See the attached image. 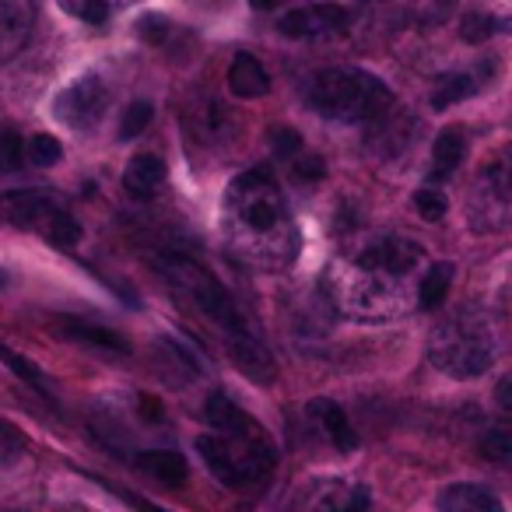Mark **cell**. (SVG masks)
<instances>
[{"label": "cell", "instance_id": "cell-1", "mask_svg": "<svg viewBox=\"0 0 512 512\" xmlns=\"http://www.w3.org/2000/svg\"><path fill=\"white\" fill-rule=\"evenodd\" d=\"M225 218L232 239L256 264H288L299 253V228L288 214L285 193L267 169H249L228 186Z\"/></svg>", "mask_w": 512, "mask_h": 512}, {"label": "cell", "instance_id": "cell-2", "mask_svg": "<svg viewBox=\"0 0 512 512\" xmlns=\"http://www.w3.org/2000/svg\"><path fill=\"white\" fill-rule=\"evenodd\" d=\"M421 260H425V249L404 235L372 242L355 260V288L344 299V309L362 320H386L393 313H404L411 306L404 285Z\"/></svg>", "mask_w": 512, "mask_h": 512}, {"label": "cell", "instance_id": "cell-3", "mask_svg": "<svg viewBox=\"0 0 512 512\" xmlns=\"http://www.w3.org/2000/svg\"><path fill=\"white\" fill-rule=\"evenodd\" d=\"M309 106L334 123H372L393 109V92L376 74L358 67L323 71L309 85Z\"/></svg>", "mask_w": 512, "mask_h": 512}, {"label": "cell", "instance_id": "cell-4", "mask_svg": "<svg viewBox=\"0 0 512 512\" xmlns=\"http://www.w3.org/2000/svg\"><path fill=\"white\" fill-rule=\"evenodd\" d=\"M428 358L435 369L453 379H474L495 362V337L491 323L477 309H460L456 316L442 320L428 337Z\"/></svg>", "mask_w": 512, "mask_h": 512}, {"label": "cell", "instance_id": "cell-5", "mask_svg": "<svg viewBox=\"0 0 512 512\" xmlns=\"http://www.w3.org/2000/svg\"><path fill=\"white\" fill-rule=\"evenodd\" d=\"M158 271L172 281V288H179L183 299H190L193 309H200L207 320L218 323L228 337L249 334V323H246V316H242V309L235 306L232 295H228V288L221 285L207 267H200V264H193V260H186V256L172 253V256H162Z\"/></svg>", "mask_w": 512, "mask_h": 512}, {"label": "cell", "instance_id": "cell-6", "mask_svg": "<svg viewBox=\"0 0 512 512\" xmlns=\"http://www.w3.org/2000/svg\"><path fill=\"white\" fill-rule=\"evenodd\" d=\"M0 218H8L18 228H36L53 246H78L81 221L64 211L53 193L46 190H15L0 197Z\"/></svg>", "mask_w": 512, "mask_h": 512}, {"label": "cell", "instance_id": "cell-7", "mask_svg": "<svg viewBox=\"0 0 512 512\" xmlns=\"http://www.w3.org/2000/svg\"><path fill=\"white\" fill-rule=\"evenodd\" d=\"M106 106H109V88L102 85L99 74H85V78H78L74 85H67L64 92L57 95L53 113H57V120H64L67 127L85 130L102 120Z\"/></svg>", "mask_w": 512, "mask_h": 512}, {"label": "cell", "instance_id": "cell-8", "mask_svg": "<svg viewBox=\"0 0 512 512\" xmlns=\"http://www.w3.org/2000/svg\"><path fill=\"white\" fill-rule=\"evenodd\" d=\"M348 11L341 4H306V8L288 11L278 22V29L292 39H320L330 32H344L348 29Z\"/></svg>", "mask_w": 512, "mask_h": 512}, {"label": "cell", "instance_id": "cell-9", "mask_svg": "<svg viewBox=\"0 0 512 512\" xmlns=\"http://www.w3.org/2000/svg\"><path fill=\"white\" fill-rule=\"evenodd\" d=\"M32 0H0V60L15 57L32 32Z\"/></svg>", "mask_w": 512, "mask_h": 512}, {"label": "cell", "instance_id": "cell-10", "mask_svg": "<svg viewBox=\"0 0 512 512\" xmlns=\"http://www.w3.org/2000/svg\"><path fill=\"white\" fill-rule=\"evenodd\" d=\"M53 334L67 337V341H78V344H88V348H99V351H116V355H130V341L123 334L109 327H99V323H88V320H78V316H60Z\"/></svg>", "mask_w": 512, "mask_h": 512}, {"label": "cell", "instance_id": "cell-11", "mask_svg": "<svg viewBox=\"0 0 512 512\" xmlns=\"http://www.w3.org/2000/svg\"><path fill=\"white\" fill-rule=\"evenodd\" d=\"M228 351H232V362L246 372L253 383H264L271 386L274 383V358L267 355V348L260 344V337L249 330V334H239V337H228Z\"/></svg>", "mask_w": 512, "mask_h": 512}, {"label": "cell", "instance_id": "cell-12", "mask_svg": "<svg viewBox=\"0 0 512 512\" xmlns=\"http://www.w3.org/2000/svg\"><path fill=\"white\" fill-rule=\"evenodd\" d=\"M228 88L239 99H264L271 92V74L264 71V64L249 53H235L232 67H228Z\"/></svg>", "mask_w": 512, "mask_h": 512}, {"label": "cell", "instance_id": "cell-13", "mask_svg": "<svg viewBox=\"0 0 512 512\" xmlns=\"http://www.w3.org/2000/svg\"><path fill=\"white\" fill-rule=\"evenodd\" d=\"M165 183V162L158 155H134L123 172V186H127L130 197L137 200H148L162 190Z\"/></svg>", "mask_w": 512, "mask_h": 512}, {"label": "cell", "instance_id": "cell-14", "mask_svg": "<svg viewBox=\"0 0 512 512\" xmlns=\"http://www.w3.org/2000/svg\"><path fill=\"white\" fill-rule=\"evenodd\" d=\"M439 512H505V509L481 484H449L439 495Z\"/></svg>", "mask_w": 512, "mask_h": 512}, {"label": "cell", "instance_id": "cell-15", "mask_svg": "<svg viewBox=\"0 0 512 512\" xmlns=\"http://www.w3.org/2000/svg\"><path fill=\"white\" fill-rule=\"evenodd\" d=\"M197 453H200V460L207 463V470H211L225 488H242L239 463H235V456H232V449H228L225 439H218V435H200Z\"/></svg>", "mask_w": 512, "mask_h": 512}, {"label": "cell", "instance_id": "cell-16", "mask_svg": "<svg viewBox=\"0 0 512 512\" xmlns=\"http://www.w3.org/2000/svg\"><path fill=\"white\" fill-rule=\"evenodd\" d=\"M309 414L320 421L323 432H327V439L334 442L337 449H344V453H348V449L358 446V435H355V428H351L348 414L341 411V404L320 397V400H313V404H309Z\"/></svg>", "mask_w": 512, "mask_h": 512}, {"label": "cell", "instance_id": "cell-17", "mask_svg": "<svg viewBox=\"0 0 512 512\" xmlns=\"http://www.w3.org/2000/svg\"><path fill=\"white\" fill-rule=\"evenodd\" d=\"M463 155H467V141H463L460 130H442L432 144V172H428V179L432 183H446L463 165Z\"/></svg>", "mask_w": 512, "mask_h": 512}, {"label": "cell", "instance_id": "cell-18", "mask_svg": "<svg viewBox=\"0 0 512 512\" xmlns=\"http://www.w3.org/2000/svg\"><path fill=\"white\" fill-rule=\"evenodd\" d=\"M137 467L144 470V474H151L155 481L169 484V488H179V484H186V460L176 453V449H148V453L137 456Z\"/></svg>", "mask_w": 512, "mask_h": 512}, {"label": "cell", "instance_id": "cell-19", "mask_svg": "<svg viewBox=\"0 0 512 512\" xmlns=\"http://www.w3.org/2000/svg\"><path fill=\"white\" fill-rule=\"evenodd\" d=\"M481 193L495 207H512V148H505L502 155L484 169Z\"/></svg>", "mask_w": 512, "mask_h": 512}, {"label": "cell", "instance_id": "cell-20", "mask_svg": "<svg viewBox=\"0 0 512 512\" xmlns=\"http://www.w3.org/2000/svg\"><path fill=\"white\" fill-rule=\"evenodd\" d=\"M453 264L449 260H439V264H432L425 271V278H421L418 285V306L421 309H439L442 302H446L449 288H453Z\"/></svg>", "mask_w": 512, "mask_h": 512}, {"label": "cell", "instance_id": "cell-21", "mask_svg": "<svg viewBox=\"0 0 512 512\" xmlns=\"http://www.w3.org/2000/svg\"><path fill=\"white\" fill-rule=\"evenodd\" d=\"M57 4L67 11V15L78 18V22H85V25H106L109 18L116 15V11L130 8V4H137V0H57Z\"/></svg>", "mask_w": 512, "mask_h": 512}, {"label": "cell", "instance_id": "cell-22", "mask_svg": "<svg viewBox=\"0 0 512 512\" xmlns=\"http://www.w3.org/2000/svg\"><path fill=\"white\" fill-rule=\"evenodd\" d=\"M498 32H512V18H495V15H488V11H474V15H467L460 22V36H463V43H470V46L488 43Z\"/></svg>", "mask_w": 512, "mask_h": 512}, {"label": "cell", "instance_id": "cell-23", "mask_svg": "<svg viewBox=\"0 0 512 512\" xmlns=\"http://www.w3.org/2000/svg\"><path fill=\"white\" fill-rule=\"evenodd\" d=\"M204 414H207V421H211L218 432H235V428L242 425V421L249 418L246 411H242L239 404H235L228 393H221V390H214L211 397H207V404H204Z\"/></svg>", "mask_w": 512, "mask_h": 512}, {"label": "cell", "instance_id": "cell-24", "mask_svg": "<svg viewBox=\"0 0 512 512\" xmlns=\"http://www.w3.org/2000/svg\"><path fill=\"white\" fill-rule=\"evenodd\" d=\"M474 92H477L474 74H446V78H439V85L432 92V109H449L456 102L470 99Z\"/></svg>", "mask_w": 512, "mask_h": 512}, {"label": "cell", "instance_id": "cell-25", "mask_svg": "<svg viewBox=\"0 0 512 512\" xmlns=\"http://www.w3.org/2000/svg\"><path fill=\"white\" fill-rule=\"evenodd\" d=\"M369 505H372L369 488H362V484H351V488L330 491V495L316 505V512H369Z\"/></svg>", "mask_w": 512, "mask_h": 512}, {"label": "cell", "instance_id": "cell-26", "mask_svg": "<svg viewBox=\"0 0 512 512\" xmlns=\"http://www.w3.org/2000/svg\"><path fill=\"white\" fill-rule=\"evenodd\" d=\"M484 460L491 463H509L512 460V428L509 425H498V428H488L477 442Z\"/></svg>", "mask_w": 512, "mask_h": 512}, {"label": "cell", "instance_id": "cell-27", "mask_svg": "<svg viewBox=\"0 0 512 512\" xmlns=\"http://www.w3.org/2000/svg\"><path fill=\"white\" fill-rule=\"evenodd\" d=\"M25 158H29L32 165H39V169H50V165H57L60 158H64V144L50 134H36L25 144Z\"/></svg>", "mask_w": 512, "mask_h": 512}, {"label": "cell", "instance_id": "cell-28", "mask_svg": "<svg viewBox=\"0 0 512 512\" xmlns=\"http://www.w3.org/2000/svg\"><path fill=\"white\" fill-rule=\"evenodd\" d=\"M151 116H155V106H151L148 99L130 102L127 113H123V120H120V137H123V141H134V137H141L144 130H148Z\"/></svg>", "mask_w": 512, "mask_h": 512}, {"label": "cell", "instance_id": "cell-29", "mask_svg": "<svg viewBox=\"0 0 512 512\" xmlns=\"http://www.w3.org/2000/svg\"><path fill=\"white\" fill-rule=\"evenodd\" d=\"M0 362H4V365H11V369H15L18 376L25 379V383H32V386H36V390L43 393V397H53V390H50V383H46V376L36 369V365L29 362V358L15 355V351H11V348H4V344H0Z\"/></svg>", "mask_w": 512, "mask_h": 512}, {"label": "cell", "instance_id": "cell-30", "mask_svg": "<svg viewBox=\"0 0 512 512\" xmlns=\"http://www.w3.org/2000/svg\"><path fill=\"white\" fill-rule=\"evenodd\" d=\"M25 162V144L18 130H0V172H18Z\"/></svg>", "mask_w": 512, "mask_h": 512}, {"label": "cell", "instance_id": "cell-31", "mask_svg": "<svg viewBox=\"0 0 512 512\" xmlns=\"http://www.w3.org/2000/svg\"><path fill=\"white\" fill-rule=\"evenodd\" d=\"M25 446H29L25 435L18 432L15 425H8V421L0 418V467H4V463H15L18 456L25 453Z\"/></svg>", "mask_w": 512, "mask_h": 512}, {"label": "cell", "instance_id": "cell-32", "mask_svg": "<svg viewBox=\"0 0 512 512\" xmlns=\"http://www.w3.org/2000/svg\"><path fill=\"white\" fill-rule=\"evenodd\" d=\"M414 207H418V214L425 221H442L446 218V197H442L439 190H432V186H425V190L414 193Z\"/></svg>", "mask_w": 512, "mask_h": 512}, {"label": "cell", "instance_id": "cell-33", "mask_svg": "<svg viewBox=\"0 0 512 512\" xmlns=\"http://www.w3.org/2000/svg\"><path fill=\"white\" fill-rule=\"evenodd\" d=\"M137 36H141L144 43H151V46H162L165 39L172 36V22H169V18H162V15H144L141 22H137Z\"/></svg>", "mask_w": 512, "mask_h": 512}, {"label": "cell", "instance_id": "cell-34", "mask_svg": "<svg viewBox=\"0 0 512 512\" xmlns=\"http://www.w3.org/2000/svg\"><path fill=\"white\" fill-rule=\"evenodd\" d=\"M271 148L278 151L281 158H295L302 151L299 130H292V127H274L271 130Z\"/></svg>", "mask_w": 512, "mask_h": 512}, {"label": "cell", "instance_id": "cell-35", "mask_svg": "<svg viewBox=\"0 0 512 512\" xmlns=\"http://www.w3.org/2000/svg\"><path fill=\"white\" fill-rule=\"evenodd\" d=\"M323 176H327V162H323L320 155L295 158V179H302V183H320Z\"/></svg>", "mask_w": 512, "mask_h": 512}, {"label": "cell", "instance_id": "cell-36", "mask_svg": "<svg viewBox=\"0 0 512 512\" xmlns=\"http://www.w3.org/2000/svg\"><path fill=\"white\" fill-rule=\"evenodd\" d=\"M137 411H141V418L144 421H162L165 418V407H162V400L158 397H151V393H141V397H137Z\"/></svg>", "mask_w": 512, "mask_h": 512}, {"label": "cell", "instance_id": "cell-37", "mask_svg": "<svg viewBox=\"0 0 512 512\" xmlns=\"http://www.w3.org/2000/svg\"><path fill=\"white\" fill-rule=\"evenodd\" d=\"M495 404L502 407L505 414H512V376L498 379V386H495Z\"/></svg>", "mask_w": 512, "mask_h": 512}, {"label": "cell", "instance_id": "cell-38", "mask_svg": "<svg viewBox=\"0 0 512 512\" xmlns=\"http://www.w3.org/2000/svg\"><path fill=\"white\" fill-rule=\"evenodd\" d=\"M120 495H123V498H127V502H130V505H134V509H137V512H165V509H158V505H155V502H148V498H137V495H127V491H120Z\"/></svg>", "mask_w": 512, "mask_h": 512}, {"label": "cell", "instance_id": "cell-39", "mask_svg": "<svg viewBox=\"0 0 512 512\" xmlns=\"http://www.w3.org/2000/svg\"><path fill=\"white\" fill-rule=\"evenodd\" d=\"M253 4V11H271V8H278V0H249Z\"/></svg>", "mask_w": 512, "mask_h": 512}, {"label": "cell", "instance_id": "cell-40", "mask_svg": "<svg viewBox=\"0 0 512 512\" xmlns=\"http://www.w3.org/2000/svg\"><path fill=\"white\" fill-rule=\"evenodd\" d=\"M0 288H4V274H0Z\"/></svg>", "mask_w": 512, "mask_h": 512}]
</instances>
